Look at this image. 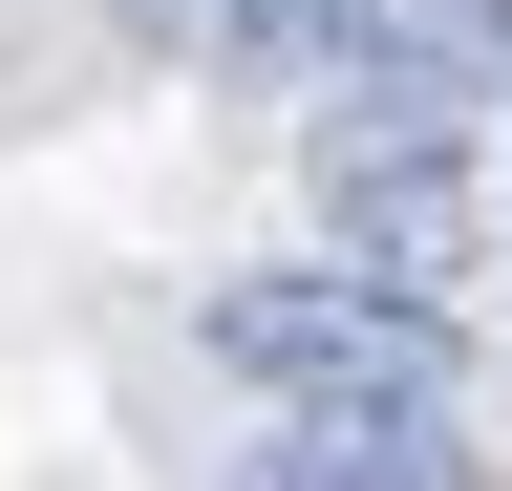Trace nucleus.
<instances>
[{
  "mask_svg": "<svg viewBox=\"0 0 512 491\" xmlns=\"http://www.w3.org/2000/svg\"><path fill=\"white\" fill-rule=\"evenodd\" d=\"M235 491H470V449L448 427H278Z\"/></svg>",
  "mask_w": 512,
  "mask_h": 491,
  "instance_id": "nucleus-4",
  "label": "nucleus"
},
{
  "mask_svg": "<svg viewBox=\"0 0 512 491\" xmlns=\"http://www.w3.org/2000/svg\"><path fill=\"white\" fill-rule=\"evenodd\" d=\"M342 129H406V150H448L491 107V65H512V0H342Z\"/></svg>",
  "mask_w": 512,
  "mask_h": 491,
  "instance_id": "nucleus-2",
  "label": "nucleus"
},
{
  "mask_svg": "<svg viewBox=\"0 0 512 491\" xmlns=\"http://www.w3.org/2000/svg\"><path fill=\"white\" fill-rule=\"evenodd\" d=\"M128 43H171V65H320L342 0H128Z\"/></svg>",
  "mask_w": 512,
  "mask_h": 491,
  "instance_id": "nucleus-5",
  "label": "nucleus"
},
{
  "mask_svg": "<svg viewBox=\"0 0 512 491\" xmlns=\"http://www.w3.org/2000/svg\"><path fill=\"white\" fill-rule=\"evenodd\" d=\"M192 342H214L235 385H278L299 427H448V385H470V321H448V299H384V278H342V257L214 278Z\"/></svg>",
  "mask_w": 512,
  "mask_h": 491,
  "instance_id": "nucleus-1",
  "label": "nucleus"
},
{
  "mask_svg": "<svg viewBox=\"0 0 512 491\" xmlns=\"http://www.w3.org/2000/svg\"><path fill=\"white\" fill-rule=\"evenodd\" d=\"M320 214H342V278H384V299L470 278V171L406 150V129H320Z\"/></svg>",
  "mask_w": 512,
  "mask_h": 491,
  "instance_id": "nucleus-3",
  "label": "nucleus"
}]
</instances>
